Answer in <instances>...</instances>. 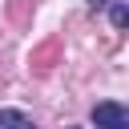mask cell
<instances>
[{"label":"cell","instance_id":"6da1fadb","mask_svg":"<svg viewBox=\"0 0 129 129\" xmlns=\"http://www.w3.org/2000/svg\"><path fill=\"white\" fill-rule=\"evenodd\" d=\"M93 125L97 129H129V105H117V101L93 105Z\"/></svg>","mask_w":129,"mask_h":129},{"label":"cell","instance_id":"7a4b0ae2","mask_svg":"<svg viewBox=\"0 0 129 129\" xmlns=\"http://www.w3.org/2000/svg\"><path fill=\"white\" fill-rule=\"evenodd\" d=\"M0 129H32L20 109H0Z\"/></svg>","mask_w":129,"mask_h":129},{"label":"cell","instance_id":"277c9868","mask_svg":"<svg viewBox=\"0 0 129 129\" xmlns=\"http://www.w3.org/2000/svg\"><path fill=\"white\" fill-rule=\"evenodd\" d=\"M93 8H109V4H117V0H89Z\"/></svg>","mask_w":129,"mask_h":129},{"label":"cell","instance_id":"3957f363","mask_svg":"<svg viewBox=\"0 0 129 129\" xmlns=\"http://www.w3.org/2000/svg\"><path fill=\"white\" fill-rule=\"evenodd\" d=\"M109 20L113 28H129V4H109Z\"/></svg>","mask_w":129,"mask_h":129}]
</instances>
